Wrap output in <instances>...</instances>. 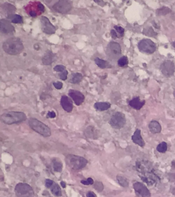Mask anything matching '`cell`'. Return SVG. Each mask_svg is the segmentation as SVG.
<instances>
[{"mask_svg": "<svg viewBox=\"0 0 175 197\" xmlns=\"http://www.w3.org/2000/svg\"><path fill=\"white\" fill-rule=\"evenodd\" d=\"M136 169L138 176L143 182L148 186H153L160 180L150 162L147 160H137Z\"/></svg>", "mask_w": 175, "mask_h": 197, "instance_id": "1", "label": "cell"}, {"mask_svg": "<svg viewBox=\"0 0 175 197\" xmlns=\"http://www.w3.org/2000/svg\"><path fill=\"white\" fill-rule=\"evenodd\" d=\"M3 51L8 55H19L24 49L22 40L16 37H12L6 40L3 44Z\"/></svg>", "mask_w": 175, "mask_h": 197, "instance_id": "2", "label": "cell"}, {"mask_svg": "<svg viewBox=\"0 0 175 197\" xmlns=\"http://www.w3.org/2000/svg\"><path fill=\"white\" fill-rule=\"evenodd\" d=\"M27 119L25 114L21 111H9L1 116V120L5 124L11 125L21 123Z\"/></svg>", "mask_w": 175, "mask_h": 197, "instance_id": "3", "label": "cell"}, {"mask_svg": "<svg viewBox=\"0 0 175 197\" xmlns=\"http://www.w3.org/2000/svg\"><path fill=\"white\" fill-rule=\"evenodd\" d=\"M65 163L69 168L74 170H80L88 164V160L81 156L69 154L65 157Z\"/></svg>", "mask_w": 175, "mask_h": 197, "instance_id": "4", "label": "cell"}, {"mask_svg": "<svg viewBox=\"0 0 175 197\" xmlns=\"http://www.w3.org/2000/svg\"><path fill=\"white\" fill-rule=\"evenodd\" d=\"M28 124L33 131H34L42 136L45 137L51 136V130L50 128L45 124L37 119H30L28 121Z\"/></svg>", "mask_w": 175, "mask_h": 197, "instance_id": "5", "label": "cell"}, {"mask_svg": "<svg viewBox=\"0 0 175 197\" xmlns=\"http://www.w3.org/2000/svg\"><path fill=\"white\" fill-rule=\"evenodd\" d=\"M16 195L18 197H34V193L30 185L24 183L16 184L15 188Z\"/></svg>", "mask_w": 175, "mask_h": 197, "instance_id": "6", "label": "cell"}, {"mask_svg": "<svg viewBox=\"0 0 175 197\" xmlns=\"http://www.w3.org/2000/svg\"><path fill=\"white\" fill-rule=\"evenodd\" d=\"M106 53L109 59L116 60L120 56L122 51L120 45L115 42H110L106 47Z\"/></svg>", "mask_w": 175, "mask_h": 197, "instance_id": "7", "label": "cell"}, {"mask_svg": "<svg viewBox=\"0 0 175 197\" xmlns=\"http://www.w3.org/2000/svg\"><path fill=\"white\" fill-rule=\"evenodd\" d=\"M126 121L125 114L121 112L117 111L111 116L109 123L113 128L120 129L124 126Z\"/></svg>", "mask_w": 175, "mask_h": 197, "instance_id": "8", "label": "cell"}, {"mask_svg": "<svg viewBox=\"0 0 175 197\" xmlns=\"http://www.w3.org/2000/svg\"><path fill=\"white\" fill-rule=\"evenodd\" d=\"M138 49L143 53L152 54L156 51V44L151 40L144 39L141 40L138 44Z\"/></svg>", "mask_w": 175, "mask_h": 197, "instance_id": "9", "label": "cell"}, {"mask_svg": "<svg viewBox=\"0 0 175 197\" xmlns=\"http://www.w3.org/2000/svg\"><path fill=\"white\" fill-rule=\"evenodd\" d=\"M73 7V2L68 0H60L52 6V8L56 12L66 13Z\"/></svg>", "mask_w": 175, "mask_h": 197, "instance_id": "10", "label": "cell"}, {"mask_svg": "<svg viewBox=\"0 0 175 197\" xmlns=\"http://www.w3.org/2000/svg\"><path fill=\"white\" fill-rule=\"evenodd\" d=\"M162 74L166 77H171L173 76L175 71V65L171 60H165L160 66Z\"/></svg>", "mask_w": 175, "mask_h": 197, "instance_id": "11", "label": "cell"}, {"mask_svg": "<svg viewBox=\"0 0 175 197\" xmlns=\"http://www.w3.org/2000/svg\"><path fill=\"white\" fill-rule=\"evenodd\" d=\"M41 29L43 33L47 34H54L56 31V28L50 22L46 16H42L40 19Z\"/></svg>", "mask_w": 175, "mask_h": 197, "instance_id": "12", "label": "cell"}, {"mask_svg": "<svg viewBox=\"0 0 175 197\" xmlns=\"http://www.w3.org/2000/svg\"><path fill=\"white\" fill-rule=\"evenodd\" d=\"M133 188L137 196L140 197H150V190L142 183L136 182L133 184Z\"/></svg>", "mask_w": 175, "mask_h": 197, "instance_id": "13", "label": "cell"}, {"mask_svg": "<svg viewBox=\"0 0 175 197\" xmlns=\"http://www.w3.org/2000/svg\"><path fill=\"white\" fill-rule=\"evenodd\" d=\"M68 95L77 106L81 105L84 101V96L83 93L77 90L70 89L68 92Z\"/></svg>", "mask_w": 175, "mask_h": 197, "instance_id": "14", "label": "cell"}, {"mask_svg": "<svg viewBox=\"0 0 175 197\" xmlns=\"http://www.w3.org/2000/svg\"><path fill=\"white\" fill-rule=\"evenodd\" d=\"M15 31V27L9 20L1 19L0 21V31L4 34H9Z\"/></svg>", "mask_w": 175, "mask_h": 197, "instance_id": "15", "label": "cell"}, {"mask_svg": "<svg viewBox=\"0 0 175 197\" xmlns=\"http://www.w3.org/2000/svg\"><path fill=\"white\" fill-rule=\"evenodd\" d=\"M60 103L61 106L65 111L67 113H71V111H73L74 108L73 102L68 96L65 95L61 96Z\"/></svg>", "mask_w": 175, "mask_h": 197, "instance_id": "16", "label": "cell"}, {"mask_svg": "<svg viewBox=\"0 0 175 197\" xmlns=\"http://www.w3.org/2000/svg\"><path fill=\"white\" fill-rule=\"evenodd\" d=\"M57 59L56 55L51 51H47L42 57V61L43 64L45 65H49L55 62Z\"/></svg>", "mask_w": 175, "mask_h": 197, "instance_id": "17", "label": "cell"}, {"mask_svg": "<svg viewBox=\"0 0 175 197\" xmlns=\"http://www.w3.org/2000/svg\"><path fill=\"white\" fill-rule=\"evenodd\" d=\"M132 140L135 144L139 145L141 147H143L146 145L144 140L143 139L142 137L141 136V131L139 129L136 130L134 135L132 137Z\"/></svg>", "mask_w": 175, "mask_h": 197, "instance_id": "18", "label": "cell"}, {"mask_svg": "<svg viewBox=\"0 0 175 197\" xmlns=\"http://www.w3.org/2000/svg\"><path fill=\"white\" fill-rule=\"evenodd\" d=\"M146 103L145 100H141L139 96H137L128 102V104L132 108L135 110H140Z\"/></svg>", "mask_w": 175, "mask_h": 197, "instance_id": "19", "label": "cell"}, {"mask_svg": "<svg viewBox=\"0 0 175 197\" xmlns=\"http://www.w3.org/2000/svg\"><path fill=\"white\" fill-rule=\"evenodd\" d=\"M148 128L151 133L153 134L159 133L161 132L162 127L160 124L157 121H151L148 125Z\"/></svg>", "mask_w": 175, "mask_h": 197, "instance_id": "20", "label": "cell"}, {"mask_svg": "<svg viewBox=\"0 0 175 197\" xmlns=\"http://www.w3.org/2000/svg\"><path fill=\"white\" fill-rule=\"evenodd\" d=\"M94 108L99 111H103L107 110L110 108L111 104L107 102H96L94 104Z\"/></svg>", "mask_w": 175, "mask_h": 197, "instance_id": "21", "label": "cell"}, {"mask_svg": "<svg viewBox=\"0 0 175 197\" xmlns=\"http://www.w3.org/2000/svg\"><path fill=\"white\" fill-rule=\"evenodd\" d=\"M1 7L3 11L7 15V16L9 15H13L16 11V8L9 3H4L2 5Z\"/></svg>", "mask_w": 175, "mask_h": 197, "instance_id": "22", "label": "cell"}, {"mask_svg": "<svg viewBox=\"0 0 175 197\" xmlns=\"http://www.w3.org/2000/svg\"><path fill=\"white\" fill-rule=\"evenodd\" d=\"M95 62L99 67L102 68V69L111 68V65L107 61L101 59L100 58H98V57L95 59Z\"/></svg>", "mask_w": 175, "mask_h": 197, "instance_id": "23", "label": "cell"}, {"mask_svg": "<svg viewBox=\"0 0 175 197\" xmlns=\"http://www.w3.org/2000/svg\"><path fill=\"white\" fill-rule=\"evenodd\" d=\"M7 19L9 21H11V22L15 24H21L23 22L22 16L16 14L9 15L7 16Z\"/></svg>", "mask_w": 175, "mask_h": 197, "instance_id": "24", "label": "cell"}, {"mask_svg": "<svg viewBox=\"0 0 175 197\" xmlns=\"http://www.w3.org/2000/svg\"><path fill=\"white\" fill-rule=\"evenodd\" d=\"M83 76L81 73H74L71 75V79L70 80V82L74 84H79L81 82Z\"/></svg>", "mask_w": 175, "mask_h": 197, "instance_id": "25", "label": "cell"}, {"mask_svg": "<svg viewBox=\"0 0 175 197\" xmlns=\"http://www.w3.org/2000/svg\"><path fill=\"white\" fill-rule=\"evenodd\" d=\"M52 164L55 172H61L62 171L63 164L60 160H58V159H54L52 160Z\"/></svg>", "mask_w": 175, "mask_h": 197, "instance_id": "26", "label": "cell"}, {"mask_svg": "<svg viewBox=\"0 0 175 197\" xmlns=\"http://www.w3.org/2000/svg\"><path fill=\"white\" fill-rule=\"evenodd\" d=\"M51 191L52 194L56 197H61L62 196V190L61 187L56 183H54L52 186L51 188Z\"/></svg>", "mask_w": 175, "mask_h": 197, "instance_id": "27", "label": "cell"}, {"mask_svg": "<svg viewBox=\"0 0 175 197\" xmlns=\"http://www.w3.org/2000/svg\"><path fill=\"white\" fill-rule=\"evenodd\" d=\"M117 180L118 182L121 186L123 187H128L129 186V181L127 178L118 175L117 176Z\"/></svg>", "mask_w": 175, "mask_h": 197, "instance_id": "28", "label": "cell"}, {"mask_svg": "<svg viewBox=\"0 0 175 197\" xmlns=\"http://www.w3.org/2000/svg\"><path fill=\"white\" fill-rule=\"evenodd\" d=\"M156 149L159 153L164 154L168 150V144L165 142H162L158 145Z\"/></svg>", "mask_w": 175, "mask_h": 197, "instance_id": "29", "label": "cell"}, {"mask_svg": "<svg viewBox=\"0 0 175 197\" xmlns=\"http://www.w3.org/2000/svg\"><path fill=\"white\" fill-rule=\"evenodd\" d=\"M128 64V60L126 56H123L121 57L118 61V65L120 67H123L127 66Z\"/></svg>", "mask_w": 175, "mask_h": 197, "instance_id": "30", "label": "cell"}, {"mask_svg": "<svg viewBox=\"0 0 175 197\" xmlns=\"http://www.w3.org/2000/svg\"><path fill=\"white\" fill-rule=\"evenodd\" d=\"M143 33L146 36H150V37L155 36L157 34L151 27H148L146 29H144Z\"/></svg>", "mask_w": 175, "mask_h": 197, "instance_id": "31", "label": "cell"}, {"mask_svg": "<svg viewBox=\"0 0 175 197\" xmlns=\"http://www.w3.org/2000/svg\"><path fill=\"white\" fill-rule=\"evenodd\" d=\"M114 28L115 29L116 32L118 33L120 38L123 37L124 34V29L123 27L119 26L116 25L114 26Z\"/></svg>", "mask_w": 175, "mask_h": 197, "instance_id": "32", "label": "cell"}, {"mask_svg": "<svg viewBox=\"0 0 175 197\" xmlns=\"http://www.w3.org/2000/svg\"><path fill=\"white\" fill-rule=\"evenodd\" d=\"M157 13L158 15H166L167 13H169L171 11V10L167 7L161 8L158 10Z\"/></svg>", "mask_w": 175, "mask_h": 197, "instance_id": "33", "label": "cell"}, {"mask_svg": "<svg viewBox=\"0 0 175 197\" xmlns=\"http://www.w3.org/2000/svg\"><path fill=\"white\" fill-rule=\"evenodd\" d=\"M81 183L82 184H83V185H87V186H88V185L94 184V181L92 178H88L86 180H81Z\"/></svg>", "mask_w": 175, "mask_h": 197, "instance_id": "34", "label": "cell"}, {"mask_svg": "<svg viewBox=\"0 0 175 197\" xmlns=\"http://www.w3.org/2000/svg\"><path fill=\"white\" fill-rule=\"evenodd\" d=\"M68 74V71H67V70H64V71L61 72V73L59 74L60 79L63 80V81H65V80L67 79Z\"/></svg>", "mask_w": 175, "mask_h": 197, "instance_id": "35", "label": "cell"}, {"mask_svg": "<svg viewBox=\"0 0 175 197\" xmlns=\"http://www.w3.org/2000/svg\"><path fill=\"white\" fill-rule=\"evenodd\" d=\"M66 69V67L65 66L63 65H58L54 67V70L56 72H62L64 70Z\"/></svg>", "mask_w": 175, "mask_h": 197, "instance_id": "36", "label": "cell"}, {"mask_svg": "<svg viewBox=\"0 0 175 197\" xmlns=\"http://www.w3.org/2000/svg\"><path fill=\"white\" fill-rule=\"evenodd\" d=\"M54 181H52V180L49 179H47L45 180V186L48 188H51V187L52 186L53 184H54Z\"/></svg>", "mask_w": 175, "mask_h": 197, "instance_id": "37", "label": "cell"}, {"mask_svg": "<svg viewBox=\"0 0 175 197\" xmlns=\"http://www.w3.org/2000/svg\"><path fill=\"white\" fill-rule=\"evenodd\" d=\"M95 187L98 191H101L103 190V185L101 182H96V185H95Z\"/></svg>", "mask_w": 175, "mask_h": 197, "instance_id": "38", "label": "cell"}, {"mask_svg": "<svg viewBox=\"0 0 175 197\" xmlns=\"http://www.w3.org/2000/svg\"><path fill=\"white\" fill-rule=\"evenodd\" d=\"M53 85L56 89H61L63 87V83L60 81L54 82Z\"/></svg>", "mask_w": 175, "mask_h": 197, "instance_id": "39", "label": "cell"}, {"mask_svg": "<svg viewBox=\"0 0 175 197\" xmlns=\"http://www.w3.org/2000/svg\"><path fill=\"white\" fill-rule=\"evenodd\" d=\"M110 34H111V37L114 39H116L118 37V34L114 29L111 30L110 31Z\"/></svg>", "mask_w": 175, "mask_h": 197, "instance_id": "40", "label": "cell"}, {"mask_svg": "<svg viewBox=\"0 0 175 197\" xmlns=\"http://www.w3.org/2000/svg\"><path fill=\"white\" fill-rule=\"evenodd\" d=\"M38 7H39V11L41 12V13H43L45 11V7L44 5H43L42 3L39 2L38 4Z\"/></svg>", "mask_w": 175, "mask_h": 197, "instance_id": "41", "label": "cell"}, {"mask_svg": "<svg viewBox=\"0 0 175 197\" xmlns=\"http://www.w3.org/2000/svg\"><path fill=\"white\" fill-rule=\"evenodd\" d=\"M47 117L50 118H55L56 117V114L55 111H49L47 114Z\"/></svg>", "mask_w": 175, "mask_h": 197, "instance_id": "42", "label": "cell"}, {"mask_svg": "<svg viewBox=\"0 0 175 197\" xmlns=\"http://www.w3.org/2000/svg\"><path fill=\"white\" fill-rule=\"evenodd\" d=\"M86 197H96V195L93 191H88L86 194Z\"/></svg>", "mask_w": 175, "mask_h": 197, "instance_id": "43", "label": "cell"}, {"mask_svg": "<svg viewBox=\"0 0 175 197\" xmlns=\"http://www.w3.org/2000/svg\"><path fill=\"white\" fill-rule=\"evenodd\" d=\"M60 184H61V186L63 188H65L66 187V183L64 181H62L60 182Z\"/></svg>", "mask_w": 175, "mask_h": 197, "instance_id": "44", "label": "cell"}, {"mask_svg": "<svg viewBox=\"0 0 175 197\" xmlns=\"http://www.w3.org/2000/svg\"><path fill=\"white\" fill-rule=\"evenodd\" d=\"M173 46H174V47L175 48V41L173 43Z\"/></svg>", "mask_w": 175, "mask_h": 197, "instance_id": "45", "label": "cell"}, {"mask_svg": "<svg viewBox=\"0 0 175 197\" xmlns=\"http://www.w3.org/2000/svg\"><path fill=\"white\" fill-rule=\"evenodd\" d=\"M173 95H174V97L175 98V90L174 91V92H173Z\"/></svg>", "mask_w": 175, "mask_h": 197, "instance_id": "46", "label": "cell"}]
</instances>
